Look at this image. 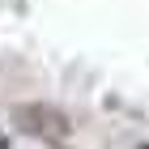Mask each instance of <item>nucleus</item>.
Returning a JSON list of instances; mask_svg holds the SVG:
<instances>
[{
  "mask_svg": "<svg viewBox=\"0 0 149 149\" xmlns=\"http://www.w3.org/2000/svg\"><path fill=\"white\" fill-rule=\"evenodd\" d=\"M0 149H13V136H9V128H4V119H0Z\"/></svg>",
  "mask_w": 149,
  "mask_h": 149,
  "instance_id": "f03ea898",
  "label": "nucleus"
},
{
  "mask_svg": "<svg viewBox=\"0 0 149 149\" xmlns=\"http://www.w3.org/2000/svg\"><path fill=\"white\" fill-rule=\"evenodd\" d=\"M9 124L17 128L22 136H34V141L56 145V149L68 145V136H72V119H68V111H64V107H56V102H43V98L13 102Z\"/></svg>",
  "mask_w": 149,
  "mask_h": 149,
  "instance_id": "f257e3e1",
  "label": "nucleus"
},
{
  "mask_svg": "<svg viewBox=\"0 0 149 149\" xmlns=\"http://www.w3.org/2000/svg\"><path fill=\"white\" fill-rule=\"evenodd\" d=\"M136 149H149V141H141V145H136Z\"/></svg>",
  "mask_w": 149,
  "mask_h": 149,
  "instance_id": "7ed1b4c3",
  "label": "nucleus"
}]
</instances>
